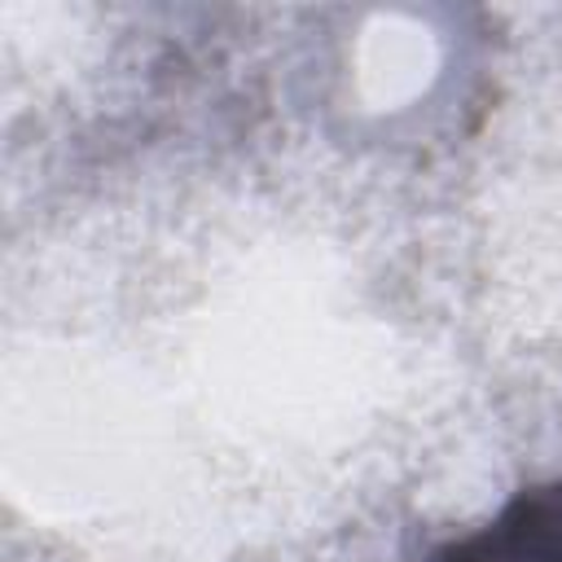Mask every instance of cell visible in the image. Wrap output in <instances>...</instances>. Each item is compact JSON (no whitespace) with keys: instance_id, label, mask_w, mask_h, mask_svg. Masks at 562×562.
Wrapping results in <instances>:
<instances>
[{"instance_id":"1","label":"cell","mask_w":562,"mask_h":562,"mask_svg":"<svg viewBox=\"0 0 562 562\" xmlns=\"http://www.w3.org/2000/svg\"><path fill=\"white\" fill-rule=\"evenodd\" d=\"M426 562H562V479L518 487L487 522L443 540Z\"/></svg>"}]
</instances>
